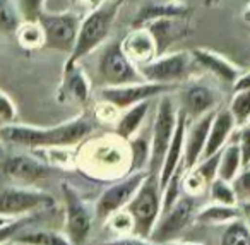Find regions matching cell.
Here are the masks:
<instances>
[{
    "instance_id": "1",
    "label": "cell",
    "mask_w": 250,
    "mask_h": 245,
    "mask_svg": "<svg viewBox=\"0 0 250 245\" xmlns=\"http://www.w3.org/2000/svg\"><path fill=\"white\" fill-rule=\"evenodd\" d=\"M93 129L94 124L89 117H77L53 127H35L12 122L0 125V141L33 149L69 148L84 141L93 132Z\"/></svg>"
},
{
    "instance_id": "2",
    "label": "cell",
    "mask_w": 250,
    "mask_h": 245,
    "mask_svg": "<svg viewBox=\"0 0 250 245\" xmlns=\"http://www.w3.org/2000/svg\"><path fill=\"white\" fill-rule=\"evenodd\" d=\"M118 9H120V2L111 0V2H104L100 9L89 12L81 19L76 43L65 64H77L81 59L94 52L108 38L111 26L117 19Z\"/></svg>"
},
{
    "instance_id": "3",
    "label": "cell",
    "mask_w": 250,
    "mask_h": 245,
    "mask_svg": "<svg viewBox=\"0 0 250 245\" xmlns=\"http://www.w3.org/2000/svg\"><path fill=\"white\" fill-rule=\"evenodd\" d=\"M124 209L132 216L137 237L149 238L161 214V189L156 173H147Z\"/></svg>"
},
{
    "instance_id": "4",
    "label": "cell",
    "mask_w": 250,
    "mask_h": 245,
    "mask_svg": "<svg viewBox=\"0 0 250 245\" xmlns=\"http://www.w3.org/2000/svg\"><path fill=\"white\" fill-rule=\"evenodd\" d=\"M55 207V199L45 190L21 185H0V214L9 218L28 216Z\"/></svg>"
},
{
    "instance_id": "5",
    "label": "cell",
    "mask_w": 250,
    "mask_h": 245,
    "mask_svg": "<svg viewBox=\"0 0 250 245\" xmlns=\"http://www.w3.org/2000/svg\"><path fill=\"white\" fill-rule=\"evenodd\" d=\"M178 108L175 105L173 98L168 93L161 94L158 101L156 117L153 124V135H151V159H149V173L160 172L161 163L168 151V146L177 129Z\"/></svg>"
},
{
    "instance_id": "6",
    "label": "cell",
    "mask_w": 250,
    "mask_h": 245,
    "mask_svg": "<svg viewBox=\"0 0 250 245\" xmlns=\"http://www.w3.org/2000/svg\"><path fill=\"white\" fill-rule=\"evenodd\" d=\"M190 50L188 52H173V53H161L151 62L139 66L141 76L144 81L158 84H171L177 86V83L185 81L190 76L192 66H194Z\"/></svg>"
},
{
    "instance_id": "7",
    "label": "cell",
    "mask_w": 250,
    "mask_h": 245,
    "mask_svg": "<svg viewBox=\"0 0 250 245\" xmlns=\"http://www.w3.org/2000/svg\"><path fill=\"white\" fill-rule=\"evenodd\" d=\"M38 22L45 33L43 48L70 53L79 31L81 16L76 12H43Z\"/></svg>"
},
{
    "instance_id": "8",
    "label": "cell",
    "mask_w": 250,
    "mask_h": 245,
    "mask_svg": "<svg viewBox=\"0 0 250 245\" xmlns=\"http://www.w3.org/2000/svg\"><path fill=\"white\" fill-rule=\"evenodd\" d=\"M62 194L65 202V237L72 245H84L93 228V214L70 183H62Z\"/></svg>"
},
{
    "instance_id": "9",
    "label": "cell",
    "mask_w": 250,
    "mask_h": 245,
    "mask_svg": "<svg viewBox=\"0 0 250 245\" xmlns=\"http://www.w3.org/2000/svg\"><path fill=\"white\" fill-rule=\"evenodd\" d=\"M98 74L103 79L104 86H120L144 81L137 66L124 53L120 42L110 43L103 50L98 64Z\"/></svg>"
},
{
    "instance_id": "10",
    "label": "cell",
    "mask_w": 250,
    "mask_h": 245,
    "mask_svg": "<svg viewBox=\"0 0 250 245\" xmlns=\"http://www.w3.org/2000/svg\"><path fill=\"white\" fill-rule=\"evenodd\" d=\"M171 89H175V86H171V84L139 81V83L120 84V86H103L101 98H103L104 103H110L117 110H127L132 105L153 100V98L161 96L165 93H170Z\"/></svg>"
},
{
    "instance_id": "11",
    "label": "cell",
    "mask_w": 250,
    "mask_h": 245,
    "mask_svg": "<svg viewBox=\"0 0 250 245\" xmlns=\"http://www.w3.org/2000/svg\"><path fill=\"white\" fill-rule=\"evenodd\" d=\"M195 218V200L194 196L182 194L178 200L167 211L160 214V220L156 221L151 233V240L163 245L170 240H175L177 235H180Z\"/></svg>"
},
{
    "instance_id": "12",
    "label": "cell",
    "mask_w": 250,
    "mask_h": 245,
    "mask_svg": "<svg viewBox=\"0 0 250 245\" xmlns=\"http://www.w3.org/2000/svg\"><path fill=\"white\" fill-rule=\"evenodd\" d=\"M149 172H130L125 178L118 180L117 183H111L108 189L101 192L98 197L96 206H94V214L100 220H108L113 213L124 209L129 200L137 192L139 185Z\"/></svg>"
},
{
    "instance_id": "13",
    "label": "cell",
    "mask_w": 250,
    "mask_h": 245,
    "mask_svg": "<svg viewBox=\"0 0 250 245\" xmlns=\"http://www.w3.org/2000/svg\"><path fill=\"white\" fill-rule=\"evenodd\" d=\"M52 166L29 155H12L0 161V173L9 180L35 183L52 175Z\"/></svg>"
},
{
    "instance_id": "14",
    "label": "cell",
    "mask_w": 250,
    "mask_h": 245,
    "mask_svg": "<svg viewBox=\"0 0 250 245\" xmlns=\"http://www.w3.org/2000/svg\"><path fill=\"white\" fill-rule=\"evenodd\" d=\"M214 113H216V110H212V111H209V113L202 115V117L195 118L194 124H192L190 127H187V131H185L184 159H182V166H184L185 172L194 168V166L201 161L206 141H208L209 127H211Z\"/></svg>"
},
{
    "instance_id": "15",
    "label": "cell",
    "mask_w": 250,
    "mask_h": 245,
    "mask_svg": "<svg viewBox=\"0 0 250 245\" xmlns=\"http://www.w3.org/2000/svg\"><path fill=\"white\" fill-rule=\"evenodd\" d=\"M120 45L125 55L129 57L130 62L136 64L137 67L151 62L158 57L156 42H154L149 29L144 28V26L130 29L127 36L120 42Z\"/></svg>"
},
{
    "instance_id": "16",
    "label": "cell",
    "mask_w": 250,
    "mask_h": 245,
    "mask_svg": "<svg viewBox=\"0 0 250 245\" xmlns=\"http://www.w3.org/2000/svg\"><path fill=\"white\" fill-rule=\"evenodd\" d=\"M185 131H187V115L185 111L178 110V120L177 129L171 137V142L168 146V151L165 155V159L161 163V168L158 172V182H160V189H163L168 183V180L173 177V173L182 166V159H184V144H185Z\"/></svg>"
},
{
    "instance_id": "17",
    "label": "cell",
    "mask_w": 250,
    "mask_h": 245,
    "mask_svg": "<svg viewBox=\"0 0 250 245\" xmlns=\"http://www.w3.org/2000/svg\"><path fill=\"white\" fill-rule=\"evenodd\" d=\"M144 28L149 29L153 35L154 42H156L158 55L167 53V48L171 46L175 42L182 40L188 31V18H163V19H154V21L144 24Z\"/></svg>"
},
{
    "instance_id": "18",
    "label": "cell",
    "mask_w": 250,
    "mask_h": 245,
    "mask_svg": "<svg viewBox=\"0 0 250 245\" xmlns=\"http://www.w3.org/2000/svg\"><path fill=\"white\" fill-rule=\"evenodd\" d=\"M192 59L197 66L204 67L206 70L212 74L218 81L225 84L233 86L235 81L238 79V76L242 74L238 66H235L233 62H229L226 57L219 55V53L212 52V50H206V48H194L190 50Z\"/></svg>"
},
{
    "instance_id": "19",
    "label": "cell",
    "mask_w": 250,
    "mask_h": 245,
    "mask_svg": "<svg viewBox=\"0 0 250 245\" xmlns=\"http://www.w3.org/2000/svg\"><path fill=\"white\" fill-rule=\"evenodd\" d=\"M91 84L86 72L77 64H65L62 72V83L59 88V101L74 100L77 103L84 105L89 100Z\"/></svg>"
},
{
    "instance_id": "20",
    "label": "cell",
    "mask_w": 250,
    "mask_h": 245,
    "mask_svg": "<svg viewBox=\"0 0 250 245\" xmlns=\"http://www.w3.org/2000/svg\"><path fill=\"white\" fill-rule=\"evenodd\" d=\"M182 101H184V108L187 118H199L202 115L209 113L214 110L216 103H218V96H216L214 89L202 83H194L190 86L185 88L184 94H182Z\"/></svg>"
},
{
    "instance_id": "21",
    "label": "cell",
    "mask_w": 250,
    "mask_h": 245,
    "mask_svg": "<svg viewBox=\"0 0 250 245\" xmlns=\"http://www.w3.org/2000/svg\"><path fill=\"white\" fill-rule=\"evenodd\" d=\"M235 125V118L229 113V110H216L214 118L211 122V127H209L208 141H206L204 153H202L201 159L209 158V156L221 151L226 142H228Z\"/></svg>"
},
{
    "instance_id": "22",
    "label": "cell",
    "mask_w": 250,
    "mask_h": 245,
    "mask_svg": "<svg viewBox=\"0 0 250 245\" xmlns=\"http://www.w3.org/2000/svg\"><path fill=\"white\" fill-rule=\"evenodd\" d=\"M188 16H190V9L185 4H182L178 0H167L161 4H149L146 7H141V11L137 12L132 21V28H139V26L147 24L154 19L188 18Z\"/></svg>"
},
{
    "instance_id": "23",
    "label": "cell",
    "mask_w": 250,
    "mask_h": 245,
    "mask_svg": "<svg viewBox=\"0 0 250 245\" xmlns=\"http://www.w3.org/2000/svg\"><path fill=\"white\" fill-rule=\"evenodd\" d=\"M149 107L151 100H146L127 108V111L120 117L117 129H115L117 137L122 139V141H129L130 137H134L137 134V131L141 129V125H143L144 118H146L147 111H149Z\"/></svg>"
},
{
    "instance_id": "24",
    "label": "cell",
    "mask_w": 250,
    "mask_h": 245,
    "mask_svg": "<svg viewBox=\"0 0 250 245\" xmlns=\"http://www.w3.org/2000/svg\"><path fill=\"white\" fill-rule=\"evenodd\" d=\"M18 245H72L65 235L52 230H29L22 228L11 238Z\"/></svg>"
},
{
    "instance_id": "25",
    "label": "cell",
    "mask_w": 250,
    "mask_h": 245,
    "mask_svg": "<svg viewBox=\"0 0 250 245\" xmlns=\"http://www.w3.org/2000/svg\"><path fill=\"white\" fill-rule=\"evenodd\" d=\"M242 218L238 204L236 206H226V204H209L195 213V220L206 224H225Z\"/></svg>"
},
{
    "instance_id": "26",
    "label": "cell",
    "mask_w": 250,
    "mask_h": 245,
    "mask_svg": "<svg viewBox=\"0 0 250 245\" xmlns=\"http://www.w3.org/2000/svg\"><path fill=\"white\" fill-rule=\"evenodd\" d=\"M243 168L242 155H240V148L236 142L226 144L225 148L219 151V161H218V177L226 182H231L240 170Z\"/></svg>"
},
{
    "instance_id": "27",
    "label": "cell",
    "mask_w": 250,
    "mask_h": 245,
    "mask_svg": "<svg viewBox=\"0 0 250 245\" xmlns=\"http://www.w3.org/2000/svg\"><path fill=\"white\" fill-rule=\"evenodd\" d=\"M14 35L19 45L29 52L43 48L45 45V33L38 21H22Z\"/></svg>"
},
{
    "instance_id": "28",
    "label": "cell",
    "mask_w": 250,
    "mask_h": 245,
    "mask_svg": "<svg viewBox=\"0 0 250 245\" xmlns=\"http://www.w3.org/2000/svg\"><path fill=\"white\" fill-rule=\"evenodd\" d=\"M129 155H130V172H149L151 159V141L144 137L129 139Z\"/></svg>"
},
{
    "instance_id": "29",
    "label": "cell",
    "mask_w": 250,
    "mask_h": 245,
    "mask_svg": "<svg viewBox=\"0 0 250 245\" xmlns=\"http://www.w3.org/2000/svg\"><path fill=\"white\" fill-rule=\"evenodd\" d=\"M21 22L22 18L16 0H0V33L14 35Z\"/></svg>"
},
{
    "instance_id": "30",
    "label": "cell",
    "mask_w": 250,
    "mask_h": 245,
    "mask_svg": "<svg viewBox=\"0 0 250 245\" xmlns=\"http://www.w3.org/2000/svg\"><path fill=\"white\" fill-rule=\"evenodd\" d=\"M221 245H250V226L242 218L228 223L221 237Z\"/></svg>"
},
{
    "instance_id": "31",
    "label": "cell",
    "mask_w": 250,
    "mask_h": 245,
    "mask_svg": "<svg viewBox=\"0 0 250 245\" xmlns=\"http://www.w3.org/2000/svg\"><path fill=\"white\" fill-rule=\"evenodd\" d=\"M94 159H96L98 166H110V168H115V166H120L122 163L125 161V153L122 151L118 146L115 144H101L96 146V151H94Z\"/></svg>"
},
{
    "instance_id": "32",
    "label": "cell",
    "mask_w": 250,
    "mask_h": 245,
    "mask_svg": "<svg viewBox=\"0 0 250 245\" xmlns=\"http://www.w3.org/2000/svg\"><path fill=\"white\" fill-rule=\"evenodd\" d=\"M228 110L236 125H245L250 118V91H235Z\"/></svg>"
},
{
    "instance_id": "33",
    "label": "cell",
    "mask_w": 250,
    "mask_h": 245,
    "mask_svg": "<svg viewBox=\"0 0 250 245\" xmlns=\"http://www.w3.org/2000/svg\"><path fill=\"white\" fill-rule=\"evenodd\" d=\"M209 194H211V199L218 204H226V206H236L238 204L231 182H226L219 177H216L209 183Z\"/></svg>"
},
{
    "instance_id": "34",
    "label": "cell",
    "mask_w": 250,
    "mask_h": 245,
    "mask_svg": "<svg viewBox=\"0 0 250 245\" xmlns=\"http://www.w3.org/2000/svg\"><path fill=\"white\" fill-rule=\"evenodd\" d=\"M46 0H16L22 21H38L45 12Z\"/></svg>"
},
{
    "instance_id": "35",
    "label": "cell",
    "mask_w": 250,
    "mask_h": 245,
    "mask_svg": "<svg viewBox=\"0 0 250 245\" xmlns=\"http://www.w3.org/2000/svg\"><path fill=\"white\" fill-rule=\"evenodd\" d=\"M231 185L238 202L250 200V165L240 170L238 175L231 180Z\"/></svg>"
},
{
    "instance_id": "36",
    "label": "cell",
    "mask_w": 250,
    "mask_h": 245,
    "mask_svg": "<svg viewBox=\"0 0 250 245\" xmlns=\"http://www.w3.org/2000/svg\"><path fill=\"white\" fill-rule=\"evenodd\" d=\"M16 117H18V110H16L14 101L0 89V124H12Z\"/></svg>"
},
{
    "instance_id": "37",
    "label": "cell",
    "mask_w": 250,
    "mask_h": 245,
    "mask_svg": "<svg viewBox=\"0 0 250 245\" xmlns=\"http://www.w3.org/2000/svg\"><path fill=\"white\" fill-rule=\"evenodd\" d=\"M238 148L242 155L243 166L250 165V125H242V131L238 134Z\"/></svg>"
},
{
    "instance_id": "38",
    "label": "cell",
    "mask_w": 250,
    "mask_h": 245,
    "mask_svg": "<svg viewBox=\"0 0 250 245\" xmlns=\"http://www.w3.org/2000/svg\"><path fill=\"white\" fill-rule=\"evenodd\" d=\"M104 2H106V0H69L70 7L76 11V14L84 12V16L96 11V9H100Z\"/></svg>"
},
{
    "instance_id": "39",
    "label": "cell",
    "mask_w": 250,
    "mask_h": 245,
    "mask_svg": "<svg viewBox=\"0 0 250 245\" xmlns=\"http://www.w3.org/2000/svg\"><path fill=\"white\" fill-rule=\"evenodd\" d=\"M103 245H160L156 242H153L151 238H143V237H122V238H115L110 240Z\"/></svg>"
},
{
    "instance_id": "40",
    "label": "cell",
    "mask_w": 250,
    "mask_h": 245,
    "mask_svg": "<svg viewBox=\"0 0 250 245\" xmlns=\"http://www.w3.org/2000/svg\"><path fill=\"white\" fill-rule=\"evenodd\" d=\"M233 91H250V72L240 74L233 84Z\"/></svg>"
},
{
    "instance_id": "41",
    "label": "cell",
    "mask_w": 250,
    "mask_h": 245,
    "mask_svg": "<svg viewBox=\"0 0 250 245\" xmlns=\"http://www.w3.org/2000/svg\"><path fill=\"white\" fill-rule=\"evenodd\" d=\"M238 207H240V213H242V220L250 226V200L238 202Z\"/></svg>"
},
{
    "instance_id": "42",
    "label": "cell",
    "mask_w": 250,
    "mask_h": 245,
    "mask_svg": "<svg viewBox=\"0 0 250 245\" xmlns=\"http://www.w3.org/2000/svg\"><path fill=\"white\" fill-rule=\"evenodd\" d=\"M242 19H243V21L247 22V24H250V0H249V4L245 5V9H243Z\"/></svg>"
},
{
    "instance_id": "43",
    "label": "cell",
    "mask_w": 250,
    "mask_h": 245,
    "mask_svg": "<svg viewBox=\"0 0 250 245\" xmlns=\"http://www.w3.org/2000/svg\"><path fill=\"white\" fill-rule=\"evenodd\" d=\"M163 245H199V244H190V242H177V240H170Z\"/></svg>"
},
{
    "instance_id": "44",
    "label": "cell",
    "mask_w": 250,
    "mask_h": 245,
    "mask_svg": "<svg viewBox=\"0 0 250 245\" xmlns=\"http://www.w3.org/2000/svg\"><path fill=\"white\" fill-rule=\"evenodd\" d=\"M221 0H204V5L206 7H214V5H218Z\"/></svg>"
},
{
    "instance_id": "45",
    "label": "cell",
    "mask_w": 250,
    "mask_h": 245,
    "mask_svg": "<svg viewBox=\"0 0 250 245\" xmlns=\"http://www.w3.org/2000/svg\"><path fill=\"white\" fill-rule=\"evenodd\" d=\"M11 220H14V218H9V216H2V214H0V226H4L5 223H9V221Z\"/></svg>"
},
{
    "instance_id": "46",
    "label": "cell",
    "mask_w": 250,
    "mask_h": 245,
    "mask_svg": "<svg viewBox=\"0 0 250 245\" xmlns=\"http://www.w3.org/2000/svg\"><path fill=\"white\" fill-rule=\"evenodd\" d=\"M118 2L122 4V2H137V0H118Z\"/></svg>"
},
{
    "instance_id": "47",
    "label": "cell",
    "mask_w": 250,
    "mask_h": 245,
    "mask_svg": "<svg viewBox=\"0 0 250 245\" xmlns=\"http://www.w3.org/2000/svg\"><path fill=\"white\" fill-rule=\"evenodd\" d=\"M14 245H18V244H14Z\"/></svg>"
},
{
    "instance_id": "48",
    "label": "cell",
    "mask_w": 250,
    "mask_h": 245,
    "mask_svg": "<svg viewBox=\"0 0 250 245\" xmlns=\"http://www.w3.org/2000/svg\"><path fill=\"white\" fill-rule=\"evenodd\" d=\"M0 245H2V244H0Z\"/></svg>"
}]
</instances>
